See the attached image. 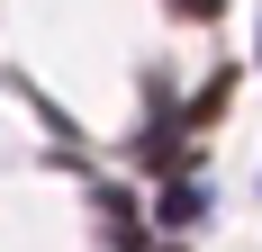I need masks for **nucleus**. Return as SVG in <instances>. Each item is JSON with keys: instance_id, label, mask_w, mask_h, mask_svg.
Here are the masks:
<instances>
[{"instance_id": "nucleus-1", "label": "nucleus", "mask_w": 262, "mask_h": 252, "mask_svg": "<svg viewBox=\"0 0 262 252\" xmlns=\"http://www.w3.org/2000/svg\"><path fill=\"white\" fill-rule=\"evenodd\" d=\"M199 216H208V189H199V180H172V189L154 198V225H172V234L199 225Z\"/></svg>"}, {"instance_id": "nucleus-2", "label": "nucleus", "mask_w": 262, "mask_h": 252, "mask_svg": "<svg viewBox=\"0 0 262 252\" xmlns=\"http://www.w3.org/2000/svg\"><path fill=\"white\" fill-rule=\"evenodd\" d=\"M136 162H145V171H181V162H190V144H181V126H154V135L136 144Z\"/></svg>"}, {"instance_id": "nucleus-3", "label": "nucleus", "mask_w": 262, "mask_h": 252, "mask_svg": "<svg viewBox=\"0 0 262 252\" xmlns=\"http://www.w3.org/2000/svg\"><path fill=\"white\" fill-rule=\"evenodd\" d=\"M172 9H181V18H217L226 0H172Z\"/></svg>"}]
</instances>
